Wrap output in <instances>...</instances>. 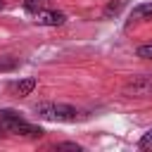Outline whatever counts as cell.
<instances>
[{
	"label": "cell",
	"mask_w": 152,
	"mask_h": 152,
	"mask_svg": "<svg viewBox=\"0 0 152 152\" xmlns=\"http://www.w3.org/2000/svg\"><path fill=\"white\" fill-rule=\"evenodd\" d=\"M126 93H133V95H147L152 93V76H138L128 83Z\"/></svg>",
	"instance_id": "obj_4"
},
{
	"label": "cell",
	"mask_w": 152,
	"mask_h": 152,
	"mask_svg": "<svg viewBox=\"0 0 152 152\" xmlns=\"http://www.w3.org/2000/svg\"><path fill=\"white\" fill-rule=\"evenodd\" d=\"M0 128H2L5 133L24 135V138H40V135H43V128L28 124V121L21 119L14 109H0Z\"/></svg>",
	"instance_id": "obj_1"
},
{
	"label": "cell",
	"mask_w": 152,
	"mask_h": 152,
	"mask_svg": "<svg viewBox=\"0 0 152 152\" xmlns=\"http://www.w3.org/2000/svg\"><path fill=\"white\" fill-rule=\"evenodd\" d=\"M0 138H2V133H0Z\"/></svg>",
	"instance_id": "obj_14"
},
{
	"label": "cell",
	"mask_w": 152,
	"mask_h": 152,
	"mask_svg": "<svg viewBox=\"0 0 152 152\" xmlns=\"http://www.w3.org/2000/svg\"><path fill=\"white\" fill-rule=\"evenodd\" d=\"M138 57L152 59V45H140V48H138Z\"/></svg>",
	"instance_id": "obj_11"
},
{
	"label": "cell",
	"mask_w": 152,
	"mask_h": 152,
	"mask_svg": "<svg viewBox=\"0 0 152 152\" xmlns=\"http://www.w3.org/2000/svg\"><path fill=\"white\" fill-rule=\"evenodd\" d=\"M126 5V0H116V2H109L107 10H104V17H112V14H119V10Z\"/></svg>",
	"instance_id": "obj_8"
},
{
	"label": "cell",
	"mask_w": 152,
	"mask_h": 152,
	"mask_svg": "<svg viewBox=\"0 0 152 152\" xmlns=\"http://www.w3.org/2000/svg\"><path fill=\"white\" fill-rule=\"evenodd\" d=\"M17 66V59L14 57H0V71H10Z\"/></svg>",
	"instance_id": "obj_9"
},
{
	"label": "cell",
	"mask_w": 152,
	"mask_h": 152,
	"mask_svg": "<svg viewBox=\"0 0 152 152\" xmlns=\"http://www.w3.org/2000/svg\"><path fill=\"white\" fill-rule=\"evenodd\" d=\"M45 7H48V0H26V2H24V10L31 12V14H36V12L45 10Z\"/></svg>",
	"instance_id": "obj_7"
},
{
	"label": "cell",
	"mask_w": 152,
	"mask_h": 152,
	"mask_svg": "<svg viewBox=\"0 0 152 152\" xmlns=\"http://www.w3.org/2000/svg\"><path fill=\"white\" fill-rule=\"evenodd\" d=\"M57 150H76V152H78L81 147H78V145H74V142H62V145H57Z\"/></svg>",
	"instance_id": "obj_12"
},
{
	"label": "cell",
	"mask_w": 152,
	"mask_h": 152,
	"mask_svg": "<svg viewBox=\"0 0 152 152\" xmlns=\"http://www.w3.org/2000/svg\"><path fill=\"white\" fill-rule=\"evenodd\" d=\"M2 7H5V0H0V10H2Z\"/></svg>",
	"instance_id": "obj_13"
},
{
	"label": "cell",
	"mask_w": 152,
	"mask_h": 152,
	"mask_svg": "<svg viewBox=\"0 0 152 152\" xmlns=\"http://www.w3.org/2000/svg\"><path fill=\"white\" fill-rule=\"evenodd\" d=\"M138 147H140V150H152V131H147V133L140 138Z\"/></svg>",
	"instance_id": "obj_10"
},
{
	"label": "cell",
	"mask_w": 152,
	"mask_h": 152,
	"mask_svg": "<svg viewBox=\"0 0 152 152\" xmlns=\"http://www.w3.org/2000/svg\"><path fill=\"white\" fill-rule=\"evenodd\" d=\"M36 17V24H40V26H62L64 24V14L62 12H57V10H40V12H36L33 14Z\"/></svg>",
	"instance_id": "obj_3"
},
{
	"label": "cell",
	"mask_w": 152,
	"mask_h": 152,
	"mask_svg": "<svg viewBox=\"0 0 152 152\" xmlns=\"http://www.w3.org/2000/svg\"><path fill=\"white\" fill-rule=\"evenodd\" d=\"M147 19H152V2L135 5L133 12H131V19H128V26H133V24H142V21H147Z\"/></svg>",
	"instance_id": "obj_6"
},
{
	"label": "cell",
	"mask_w": 152,
	"mask_h": 152,
	"mask_svg": "<svg viewBox=\"0 0 152 152\" xmlns=\"http://www.w3.org/2000/svg\"><path fill=\"white\" fill-rule=\"evenodd\" d=\"M36 88V78H21V81H14V83H10V93L14 95V97H26V95H31V90Z\"/></svg>",
	"instance_id": "obj_5"
},
{
	"label": "cell",
	"mask_w": 152,
	"mask_h": 152,
	"mask_svg": "<svg viewBox=\"0 0 152 152\" xmlns=\"http://www.w3.org/2000/svg\"><path fill=\"white\" fill-rule=\"evenodd\" d=\"M33 112L45 121H81L86 114L71 104H57V102H40L33 107Z\"/></svg>",
	"instance_id": "obj_2"
}]
</instances>
